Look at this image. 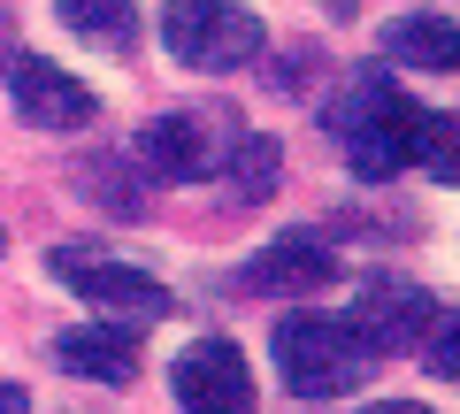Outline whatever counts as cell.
Instances as JSON below:
<instances>
[{
    "mask_svg": "<svg viewBox=\"0 0 460 414\" xmlns=\"http://www.w3.org/2000/svg\"><path fill=\"white\" fill-rule=\"evenodd\" d=\"M323 123H330V138L345 146V169H353L361 184L399 177V169L429 162V154L453 138V123H445V116H429L422 100H407L399 84H384V77H361Z\"/></svg>",
    "mask_w": 460,
    "mask_h": 414,
    "instance_id": "1",
    "label": "cell"
},
{
    "mask_svg": "<svg viewBox=\"0 0 460 414\" xmlns=\"http://www.w3.org/2000/svg\"><path fill=\"white\" fill-rule=\"evenodd\" d=\"M368 361L376 353L361 346V330L345 315H314V307H299V315L277 322V376L292 399H338V392H361Z\"/></svg>",
    "mask_w": 460,
    "mask_h": 414,
    "instance_id": "2",
    "label": "cell"
},
{
    "mask_svg": "<svg viewBox=\"0 0 460 414\" xmlns=\"http://www.w3.org/2000/svg\"><path fill=\"white\" fill-rule=\"evenodd\" d=\"M162 47L184 69H199V77H230V69L261 62L269 31H261V16H253L246 0H169L162 8Z\"/></svg>",
    "mask_w": 460,
    "mask_h": 414,
    "instance_id": "3",
    "label": "cell"
},
{
    "mask_svg": "<svg viewBox=\"0 0 460 414\" xmlns=\"http://www.w3.org/2000/svg\"><path fill=\"white\" fill-rule=\"evenodd\" d=\"M54 277H69V292L93 307V315L108 322H131V330H146V322H162L177 299H169V284L154 277V269L138 261H115V253H84V246H54Z\"/></svg>",
    "mask_w": 460,
    "mask_h": 414,
    "instance_id": "4",
    "label": "cell"
},
{
    "mask_svg": "<svg viewBox=\"0 0 460 414\" xmlns=\"http://www.w3.org/2000/svg\"><path fill=\"white\" fill-rule=\"evenodd\" d=\"M8 92H16V116L31 123V131H84V123L100 116L93 84H77L62 62H47V54H16V62H8Z\"/></svg>",
    "mask_w": 460,
    "mask_h": 414,
    "instance_id": "5",
    "label": "cell"
},
{
    "mask_svg": "<svg viewBox=\"0 0 460 414\" xmlns=\"http://www.w3.org/2000/svg\"><path fill=\"white\" fill-rule=\"evenodd\" d=\"M353 330H361L368 353H399V346H422V330L438 322V307H429V292L414 277H368L361 292H353Z\"/></svg>",
    "mask_w": 460,
    "mask_h": 414,
    "instance_id": "6",
    "label": "cell"
},
{
    "mask_svg": "<svg viewBox=\"0 0 460 414\" xmlns=\"http://www.w3.org/2000/svg\"><path fill=\"white\" fill-rule=\"evenodd\" d=\"M131 154H138V169H146L154 184H199V177L223 169V146H215L208 116H154V123H138Z\"/></svg>",
    "mask_w": 460,
    "mask_h": 414,
    "instance_id": "7",
    "label": "cell"
},
{
    "mask_svg": "<svg viewBox=\"0 0 460 414\" xmlns=\"http://www.w3.org/2000/svg\"><path fill=\"white\" fill-rule=\"evenodd\" d=\"M169 392H177V407H223V414H246V407H253V368H246V353L230 346V338H199L192 353H177V368H169Z\"/></svg>",
    "mask_w": 460,
    "mask_h": 414,
    "instance_id": "8",
    "label": "cell"
},
{
    "mask_svg": "<svg viewBox=\"0 0 460 414\" xmlns=\"http://www.w3.org/2000/svg\"><path fill=\"white\" fill-rule=\"evenodd\" d=\"M54 368L123 392V383H138V330L131 322H77V330L54 338Z\"/></svg>",
    "mask_w": 460,
    "mask_h": 414,
    "instance_id": "9",
    "label": "cell"
},
{
    "mask_svg": "<svg viewBox=\"0 0 460 414\" xmlns=\"http://www.w3.org/2000/svg\"><path fill=\"white\" fill-rule=\"evenodd\" d=\"M323 284H338V253H330L314 231H284L277 246H261V253L246 261V292L307 299V292H323Z\"/></svg>",
    "mask_w": 460,
    "mask_h": 414,
    "instance_id": "10",
    "label": "cell"
},
{
    "mask_svg": "<svg viewBox=\"0 0 460 414\" xmlns=\"http://www.w3.org/2000/svg\"><path fill=\"white\" fill-rule=\"evenodd\" d=\"M384 54H392L399 69L453 77V69H460V23H453V16H429V8H414V16H392V23H384Z\"/></svg>",
    "mask_w": 460,
    "mask_h": 414,
    "instance_id": "11",
    "label": "cell"
},
{
    "mask_svg": "<svg viewBox=\"0 0 460 414\" xmlns=\"http://www.w3.org/2000/svg\"><path fill=\"white\" fill-rule=\"evenodd\" d=\"M54 16H62L77 39H100V47H115V54L138 39V8L131 0H54Z\"/></svg>",
    "mask_w": 460,
    "mask_h": 414,
    "instance_id": "12",
    "label": "cell"
},
{
    "mask_svg": "<svg viewBox=\"0 0 460 414\" xmlns=\"http://www.w3.org/2000/svg\"><path fill=\"white\" fill-rule=\"evenodd\" d=\"M223 169H230V184L246 199H269L277 177H284V146L277 138H238V162H223Z\"/></svg>",
    "mask_w": 460,
    "mask_h": 414,
    "instance_id": "13",
    "label": "cell"
},
{
    "mask_svg": "<svg viewBox=\"0 0 460 414\" xmlns=\"http://www.w3.org/2000/svg\"><path fill=\"white\" fill-rule=\"evenodd\" d=\"M429 353H422V361H429V376H445V383H460V322H429Z\"/></svg>",
    "mask_w": 460,
    "mask_h": 414,
    "instance_id": "14",
    "label": "cell"
},
{
    "mask_svg": "<svg viewBox=\"0 0 460 414\" xmlns=\"http://www.w3.org/2000/svg\"><path fill=\"white\" fill-rule=\"evenodd\" d=\"M429 177H438V184H460V138H445V146L429 154Z\"/></svg>",
    "mask_w": 460,
    "mask_h": 414,
    "instance_id": "15",
    "label": "cell"
},
{
    "mask_svg": "<svg viewBox=\"0 0 460 414\" xmlns=\"http://www.w3.org/2000/svg\"><path fill=\"white\" fill-rule=\"evenodd\" d=\"M323 8H338V16H345V8H353V0H323Z\"/></svg>",
    "mask_w": 460,
    "mask_h": 414,
    "instance_id": "16",
    "label": "cell"
}]
</instances>
